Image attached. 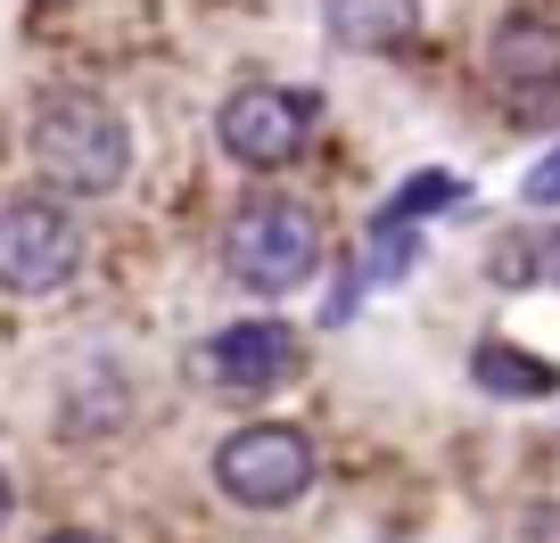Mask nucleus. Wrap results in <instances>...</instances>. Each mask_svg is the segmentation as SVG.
Returning <instances> with one entry per match:
<instances>
[{"mask_svg":"<svg viewBox=\"0 0 560 543\" xmlns=\"http://www.w3.org/2000/svg\"><path fill=\"white\" fill-rule=\"evenodd\" d=\"M503 288H527V281H560V223L552 231H503L494 239V263H487Z\"/></svg>","mask_w":560,"mask_h":543,"instance_id":"nucleus-10","label":"nucleus"},{"mask_svg":"<svg viewBox=\"0 0 560 543\" xmlns=\"http://www.w3.org/2000/svg\"><path fill=\"white\" fill-rule=\"evenodd\" d=\"M322 25L347 50H404L420 25V0H322Z\"/></svg>","mask_w":560,"mask_h":543,"instance_id":"nucleus-8","label":"nucleus"},{"mask_svg":"<svg viewBox=\"0 0 560 543\" xmlns=\"http://www.w3.org/2000/svg\"><path fill=\"white\" fill-rule=\"evenodd\" d=\"M25 149H34V174L67 198H100L132 174V123L107 99H91V91H50L34 107Z\"/></svg>","mask_w":560,"mask_h":543,"instance_id":"nucleus-1","label":"nucleus"},{"mask_svg":"<svg viewBox=\"0 0 560 543\" xmlns=\"http://www.w3.org/2000/svg\"><path fill=\"white\" fill-rule=\"evenodd\" d=\"M470 379L487 387V396H503V403H536V396L560 387V370L544 363V354H520V346H503V338H487V346L470 354Z\"/></svg>","mask_w":560,"mask_h":543,"instance_id":"nucleus-9","label":"nucleus"},{"mask_svg":"<svg viewBox=\"0 0 560 543\" xmlns=\"http://www.w3.org/2000/svg\"><path fill=\"white\" fill-rule=\"evenodd\" d=\"M9 503H18V486H9V470H0V527H9Z\"/></svg>","mask_w":560,"mask_h":543,"instance_id":"nucleus-15","label":"nucleus"},{"mask_svg":"<svg viewBox=\"0 0 560 543\" xmlns=\"http://www.w3.org/2000/svg\"><path fill=\"white\" fill-rule=\"evenodd\" d=\"M412 256H420V239H412V223H371V263H363V281H404L412 272Z\"/></svg>","mask_w":560,"mask_h":543,"instance_id":"nucleus-12","label":"nucleus"},{"mask_svg":"<svg viewBox=\"0 0 560 543\" xmlns=\"http://www.w3.org/2000/svg\"><path fill=\"white\" fill-rule=\"evenodd\" d=\"M50 543H107V535H91V527H67V535H50Z\"/></svg>","mask_w":560,"mask_h":543,"instance_id":"nucleus-14","label":"nucleus"},{"mask_svg":"<svg viewBox=\"0 0 560 543\" xmlns=\"http://www.w3.org/2000/svg\"><path fill=\"white\" fill-rule=\"evenodd\" d=\"M462 198L470 190H462L454 174H412L396 198H387V223H420V214H445V206H462Z\"/></svg>","mask_w":560,"mask_h":543,"instance_id":"nucleus-11","label":"nucleus"},{"mask_svg":"<svg viewBox=\"0 0 560 543\" xmlns=\"http://www.w3.org/2000/svg\"><path fill=\"white\" fill-rule=\"evenodd\" d=\"M83 272V223L58 198H9L0 206V288L9 297H58Z\"/></svg>","mask_w":560,"mask_h":543,"instance_id":"nucleus-5","label":"nucleus"},{"mask_svg":"<svg viewBox=\"0 0 560 543\" xmlns=\"http://www.w3.org/2000/svg\"><path fill=\"white\" fill-rule=\"evenodd\" d=\"M487 74L520 123L560 116V25L552 17H503L487 42Z\"/></svg>","mask_w":560,"mask_h":543,"instance_id":"nucleus-6","label":"nucleus"},{"mask_svg":"<svg viewBox=\"0 0 560 543\" xmlns=\"http://www.w3.org/2000/svg\"><path fill=\"white\" fill-rule=\"evenodd\" d=\"M207 370L231 387V396H264V387L298 379V330H289V321H272V314L231 321V330H214Z\"/></svg>","mask_w":560,"mask_h":543,"instance_id":"nucleus-7","label":"nucleus"},{"mask_svg":"<svg viewBox=\"0 0 560 543\" xmlns=\"http://www.w3.org/2000/svg\"><path fill=\"white\" fill-rule=\"evenodd\" d=\"M214 486H223L240 510H289L305 486H314V437L289 428V421L231 428V437L214 445Z\"/></svg>","mask_w":560,"mask_h":543,"instance_id":"nucleus-4","label":"nucleus"},{"mask_svg":"<svg viewBox=\"0 0 560 543\" xmlns=\"http://www.w3.org/2000/svg\"><path fill=\"white\" fill-rule=\"evenodd\" d=\"M314 116L322 99L314 91H289V83H240L214 116V141H223L231 165L247 174H280V165H298L305 141H314Z\"/></svg>","mask_w":560,"mask_h":543,"instance_id":"nucleus-3","label":"nucleus"},{"mask_svg":"<svg viewBox=\"0 0 560 543\" xmlns=\"http://www.w3.org/2000/svg\"><path fill=\"white\" fill-rule=\"evenodd\" d=\"M520 198H527V206H560V149H552V157H544L536 174L520 181Z\"/></svg>","mask_w":560,"mask_h":543,"instance_id":"nucleus-13","label":"nucleus"},{"mask_svg":"<svg viewBox=\"0 0 560 543\" xmlns=\"http://www.w3.org/2000/svg\"><path fill=\"white\" fill-rule=\"evenodd\" d=\"M314 263H322V223L298 198H247L223 223V272L247 297H289L314 281Z\"/></svg>","mask_w":560,"mask_h":543,"instance_id":"nucleus-2","label":"nucleus"}]
</instances>
